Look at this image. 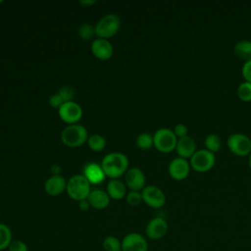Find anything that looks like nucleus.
<instances>
[{
	"label": "nucleus",
	"mask_w": 251,
	"mask_h": 251,
	"mask_svg": "<svg viewBox=\"0 0 251 251\" xmlns=\"http://www.w3.org/2000/svg\"><path fill=\"white\" fill-rule=\"evenodd\" d=\"M216 163V154L204 149H197V151L189 159V164L192 170L197 173H205L210 171Z\"/></svg>",
	"instance_id": "7"
},
{
	"label": "nucleus",
	"mask_w": 251,
	"mask_h": 251,
	"mask_svg": "<svg viewBox=\"0 0 251 251\" xmlns=\"http://www.w3.org/2000/svg\"><path fill=\"white\" fill-rule=\"evenodd\" d=\"M104 251H122V240L117 236L108 235L102 241Z\"/></svg>",
	"instance_id": "23"
},
{
	"label": "nucleus",
	"mask_w": 251,
	"mask_h": 251,
	"mask_svg": "<svg viewBox=\"0 0 251 251\" xmlns=\"http://www.w3.org/2000/svg\"><path fill=\"white\" fill-rule=\"evenodd\" d=\"M168 223L162 217L151 219L145 226V234L151 240H158L164 237L168 231Z\"/></svg>",
	"instance_id": "12"
},
{
	"label": "nucleus",
	"mask_w": 251,
	"mask_h": 251,
	"mask_svg": "<svg viewBox=\"0 0 251 251\" xmlns=\"http://www.w3.org/2000/svg\"><path fill=\"white\" fill-rule=\"evenodd\" d=\"M126 202L129 206H137L142 202V196H141V191H134V190H129L126 192Z\"/></svg>",
	"instance_id": "28"
},
{
	"label": "nucleus",
	"mask_w": 251,
	"mask_h": 251,
	"mask_svg": "<svg viewBox=\"0 0 251 251\" xmlns=\"http://www.w3.org/2000/svg\"><path fill=\"white\" fill-rule=\"evenodd\" d=\"M176 151L178 157L189 160L192 157V155L197 151L195 139L190 135L178 138L176 146Z\"/></svg>",
	"instance_id": "15"
},
{
	"label": "nucleus",
	"mask_w": 251,
	"mask_h": 251,
	"mask_svg": "<svg viewBox=\"0 0 251 251\" xmlns=\"http://www.w3.org/2000/svg\"><path fill=\"white\" fill-rule=\"evenodd\" d=\"M204 144H205V148L207 150L216 154L221 149L222 140H221V137L217 133H209L206 135V137L204 139Z\"/></svg>",
	"instance_id": "22"
},
{
	"label": "nucleus",
	"mask_w": 251,
	"mask_h": 251,
	"mask_svg": "<svg viewBox=\"0 0 251 251\" xmlns=\"http://www.w3.org/2000/svg\"><path fill=\"white\" fill-rule=\"evenodd\" d=\"M142 202L153 209H160L166 203V195L164 191L156 185H146L141 190Z\"/></svg>",
	"instance_id": "8"
},
{
	"label": "nucleus",
	"mask_w": 251,
	"mask_h": 251,
	"mask_svg": "<svg viewBox=\"0 0 251 251\" xmlns=\"http://www.w3.org/2000/svg\"><path fill=\"white\" fill-rule=\"evenodd\" d=\"M95 3H96L95 0H82V1L79 2V4L82 5V6H91Z\"/></svg>",
	"instance_id": "36"
},
{
	"label": "nucleus",
	"mask_w": 251,
	"mask_h": 251,
	"mask_svg": "<svg viewBox=\"0 0 251 251\" xmlns=\"http://www.w3.org/2000/svg\"><path fill=\"white\" fill-rule=\"evenodd\" d=\"M78 208L81 210V211H87L89 208H90V204L88 202L87 199H84V200H81L78 202Z\"/></svg>",
	"instance_id": "34"
},
{
	"label": "nucleus",
	"mask_w": 251,
	"mask_h": 251,
	"mask_svg": "<svg viewBox=\"0 0 251 251\" xmlns=\"http://www.w3.org/2000/svg\"><path fill=\"white\" fill-rule=\"evenodd\" d=\"M94 35H95V28L89 24L82 25L78 29V36L83 40H89Z\"/></svg>",
	"instance_id": "27"
},
{
	"label": "nucleus",
	"mask_w": 251,
	"mask_h": 251,
	"mask_svg": "<svg viewBox=\"0 0 251 251\" xmlns=\"http://www.w3.org/2000/svg\"><path fill=\"white\" fill-rule=\"evenodd\" d=\"M101 167L106 176L117 179L128 170V159L121 152H112L103 158Z\"/></svg>",
	"instance_id": "1"
},
{
	"label": "nucleus",
	"mask_w": 251,
	"mask_h": 251,
	"mask_svg": "<svg viewBox=\"0 0 251 251\" xmlns=\"http://www.w3.org/2000/svg\"><path fill=\"white\" fill-rule=\"evenodd\" d=\"M58 94L62 97V99L64 100V102H68V101H73V98L75 96V90L74 88H72L71 86H62L59 91Z\"/></svg>",
	"instance_id": "29"
},
{
	"label": "nucleus",
	"mask_w": 251,
	"mask_h": 251,
	"mask_svg": "<svg viewBox=\"0 0 251 251\" xmlns=\"http://www.w3.org/2000/svg\"><path fill=\"white\" fill-rule=\"evenodd\" d=\"M82 176L88 180L90 184H100L105 180V174L101 165L90 162L83 167Z\"/></svg>",
	"instance_id": "16"
},
{
	"label": "nucleus",
	"mask_w": 251,
	"mask_h": 251,
	"mask_svg": "<svg viewBox=\"0 0 251 251\" xmlns=\"http://www.w3.org/2000/svg\"><path fill=\"white\" fill-rule=\"evenodd\" d=\"M50 171H51V173L53 174V176H59L60 173H61V171H62V169H61V167H60L59 165L54 164V165L51 166Z\"/></svg>",
	"instance_id": "35"
},
{
	"label": "nucleus",
	"mask_w": 251,
	"mask_h": 251,
	"mask_svg": "<svg viewBox=\"0 0 251 251\" xmlns=\"http://www.w3.org/2000/svg\"><path fill=\"white\" fill-rule=\"evenodd\" d=\"M13 241V233L10 226L6 224L0 223V251L7 250Z\"/></svg>",
	"instance_id": "21"
},
{
	"label": "nucleus",
	"mask_w": 251,
	"mask_h": 251,
	"mask_svg": "<svg viewBox=\"0 0 251 251\" xmlns=\"http://www.w3.org/2000/svg\"><path fill=\"white\" fill-rule=\"evenodd\" d=\"M237 97L243 102H250L251 101V82L246 80L239 83L236 89Z\"/></svg>",
	"instance_id": "26"
},
{
	"label": "nucleus",
	"mask_w": 251,
	"mask_h": 251,
	"mask_svg": "<svg viewBox=\"0 0 251 251\" xmlns=\"http://www.w3.org/2000/svg\"><path fill=\"white\" fill-rule=\"evenodd\" d=\"M136 145L141 150H149L154 146L153 135L148 132H141L136 137Z\"/></svg>",
	"instance_id": "25"
},
{
	"label": "nucleus",
	"mask_w": 251,
	"mask_h": 251,
	"mask_svg": "<svg viewBox=\"0 0 251 251\" xmlns=\"http://www.w3.org/2000/svg\"><path fill=\"white\" fill-rule=\"evenodd\" d=\"M241 74H242L243 78L246 81L251 82V60H248L243 63V66L241 69Z\"/></svg>",
	"instance_id": "32"
},
{
	"label": "nucleus",
	"mask_w": 251,
	"mask_h": 251,
	"mask_svg": "<svg viewBox=\"0 0 251 251\" xmlns=\"http://www.w3.org/2000/svg\"><path fill=\"white\" fill-rule=\"evenodd\" d=\"M190 170L191 167L189 164V160L178 156L171 160L168 166V172L170 176L176 180L185 179L189 176Z\"/></svg>",
	"instance_id": "10"
},
{
	"label": "nucleus",
	"mask_w": 251,
	"mask_h": 251,
	"mask_svg": "<svg viewBox=\"0 0 251 251\" xmlns=\"http://www.w3.org/2000/svg\"><path fill=\"white\" fill-rule=\"evenodd\" d=\"M106 192L109 197L114 200H121L126 195V184L120 179H111L106 188Z\"/></svg>",
	"instance_id": "19"
},
{
	"label": "nucleus",
	"mask_w": 251,
	"mask_h": 251,
	"mask_svg": "<svg viewBox=\"0 0 251 251\" xmlns=\"http://www.w3.org/2000/svg\"><path fill=\"white\" fill-rule=\"evenodd\" d=\"M89 148L95 152H100L106 147V139L100 134H92L87 139Z\"/></svg>",
	"instance_id": "24"
},
{
	"label": "nucleus",
	"mask_w": 251,
	"mask_h": 251,
	"mask_svg": "<svg viewBox=\"0 0 251 251\" xmlns=\"http://www.w3.org/2000/svg\"><path fill=\"white\" fill-rule=\"evenodd\" d=\"M248 167L251 170V153L248 155Z\"/></svg>",
	"instance_id": "37"
},
{
	"label": "nucleus",
	"mask_w": 251,
	"mask_h": 251,
	"mask_svg": "<svg viewBox=\"0 0 251 251\" xmlns=\"http://www.w3.org/2000/svg\"><path fill=\"white\" fill-rule=\"evenodd\" d=\"M67 188V181L64 176H52L44 183L45 192L50 196H58L62 194Z\"/></svg>",
	"instance_id": "17"
},
{
	"label": "nucleus",
	"mask_w": 251,
	"mask_h": 251,
	"mask_svg": "<svg viewBox=\"0 0 251 251\" xmlns=\"http://www.w3.org/2000/svg\"><path fill=\"white\" fill-rule=\"evenodd\" d=\"M62 142L68 147H79L87 142L88 133L86 128L78 124L67 126L61 133Z\"/></svg>",
	"instance_id": "2"
},
{
	"label": "nucleus",
	"mask_w": 251,
	"mask_h": 251,
	"mask_svg": "<svg viewBox=\"0 0 251 251\" xmlns=\"http://www.w3.org/2000/svg\"><path fill=\"white\" fill-rule=\"evenodd\" d=\"M229 151L238 157H245L251 153V138L242 132L231 133L226 140Z\"/></svg>",
	"instance_id": "6"
},
{
	"label": "nucleus",
	"mask_w": 251,
	"mask_h": 251,
	"mask_svg": "<svg viewBox=\"0 0 251 251\" xmlns=\"http://www.w3.org/2000/svg\"><path fill=\"white\" fill-rule=\"evenodd\" d=\"M125 180L126 186L130 190L141 191L146 185V177L144 173L138 168H129L125 174Z\"/></svg>",
	"instance_id": "13"
},
{
	"label": "nucleus",
	"mask_w": 251,
	"mask_h": 251,
	"mask_svg": "<svg viewBox=\"0 0 251 251\" xmlns=\"http://www.w3.org/2000/svg\"><path fill=\"white\" fill-rule=\"evenodd\" d=\"M67 193L75 201L87 199L91 189L90 183L82 175H75L67 181Z\"/></svg>",
	"instance_id": "4"
},
{
	"label": "nucleus",
	"mask_w": 251,
	"mask_h": 251,
	"mask_svg": "<svg viewBox=\"0 0 251 251\" xmlns=\"http://www.w3.org/2000/svg\"><path fill=\"white\" fill-rule=\"evenodd\" d=\"M233 52L236 57L244 60L245 62L251 60V40H238L233 46Z\"/></svg>",
	"instance_id": "20"
},
{
	"label": "nucleus",
	"mask_w": 251,
	"mask_h": 251,
	"mask_svg": "<svg viewBox=\"0 0 251 251\" xmlns=\"http://www.w3.org/2000/svg\"><path fill=\"white\" fill-rule=\"evenodd\" d=\"M87 200L90 204V207L97 210H103L109 206L111 198L105 190L93 189L90 191Z\"/></svg>",
	"instance_id": "18"
},
{
	"label": "nucleus",
	"mask_w": 251,
	"mask_h": 251,
	"mask_svg": "<svg viewBox=\"0 0 251 251\" xmlns=\"http://www.w3.org/2000/svg\"><path fill=\"white\" fill-rule=\"evenodd\" d=\"M173 130H174V132H175V134L176 135L177 138H181V137H184V136L188 135V127L183 123L176 124Z\"/></svg>",
	"instance_id": "31"
},
{
	"label": "nucleus",
	"mask_w": 251,
	"mask_h": 251,
	"mask_svg": "<svg viewBox=\"0 0 251 251\" xmlns=\"http://www.w3.org/2000/svg\"><path fill=\"white\" fill-rule=\"evenodd\" d=\"M64 100L62 99V97L58 94V93H55L53 94L50 98H49V104L51 107L55 108V109H59L63 104H64Z\"/></svg>",
	"instance_id": "33"
},
{
	"label": "nucleus",
	"mask_w": 251,
	"mask_h": 251,
	"mask_svg": "<svg viewBox=\"0 0 251 251\" xmlns=\"http://www.w3.org/2000/svg\"><path fill=\"white\" fill-rule=\"evenodd\" d=\"M177 137L169 127H160L153 134L154 147L161 153H171L176 150Z\"/></svg>",
	"instance_id": "3"
},
{
	"label": "nucleus",
	"mask_w": 251,
	"mask_h": 251,
	"mask_svg": "<svg viewBox=\"0 0 251 251\" xmlns=\"http://www.w3.org/2000/svg\"><path fill=\"white\" fill-rule=\"evenodd\" d=\"M121 27V19L115 14H107L103 16L95 25V35L97 38L107 39L119 31Z\"/></svg>",
	"instance_id": "5"
},
{
	"label": "nucleus",
	"mask_w": 251,
	"mask_h": 251,
	"mask_svg": "<svg viewBox=\"0 0 251 251\" xmlns=\"http://www.w3.org/2000/svg\"><path fill=\"white\" fill-rule=\"evenodd\" d=\"M58 114L63 122L75 125L82 118V108L74 100L68 101L58 109Z\"/></svg>",
	"instance_id": "9"
},
{
	"label": "nucleus",
	"mask_w": 251,
	"mask_h": 251,
	"mask_svg": "<svg viewBox=\"0 0 251 251\" xmlns=\"http://www.w3.org/2000/svg\"><path fill=\"white\" fill-rule=\"evenodd\" d=\"M7 250L8 251H29L27 244L25 241L20 239L13 240Z\"/></svg>",
	"instance_id": "30"
},
{
	"label": "nucleus",
	"mask_w": 251,
	"mask_h": 251,
	"mask_svg": "<svg viewBox=\"0 0 251 251\" xmlns=\"http://www.w3.org/2000/svg\"><path fill=\"white\" fill-rule=\"evenodd\" d=\"M122 251H148L147 239L138 232H129L122 239Z\"/></svg>",
	"instance_id": "11"
},
{
	"label": "nucleus",
	"mask_w": 251,
	"mask_h": 251,
	"mask_svg": "<svg viewBox=\"0 0 251 251\" xmlns=\"http://www.w3.org/2000/svg\"><path fill=\"white\" fill-rule=\"evenodd\" d=\"M91 52L97 59L106 61L112 57L114 48L108 39L97 38L91 43Z\"/></svg>",
	"instance_id": "14"
}]
</instances>
